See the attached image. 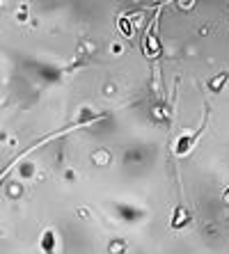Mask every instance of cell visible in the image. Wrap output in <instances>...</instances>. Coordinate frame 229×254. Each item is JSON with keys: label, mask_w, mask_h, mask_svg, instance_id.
<instances>
[{"label": "cell", "mask_w": 229, "mask_h": 254, "mask_svg": "<svg viewBox=\"0 0 229 254\" xmlns=\"http://www.w3.org/2000/svg\"><path fill=\"white\" fill-rule=\"evenodd\" d=\"M227 73H220V76H218V78H213V80H211V89H213V92H220V89H223V85L225 83H227Z\"/></svg>", "instance_id": "1"}]
</instances>
